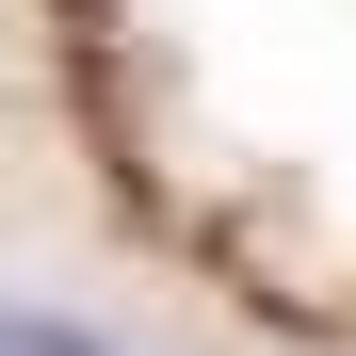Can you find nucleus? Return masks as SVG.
I'll return each mask as SVG.
<instances>
[{
  "label": "nucleus",
  "instance_id": "f257e3e1",
  "mask_svg": "<svg viewBox=\"0 0 356 356\" xmlns=\"http://www.w3.org/2000/svg\"><path fill=\"white\" fill-rule=\"evenodd\" d=\"M33 356H97V340H65V324H33Z\"/></svg>",
  "mask_w": 356,
  "mask_h": 356
},
{
  "label": "nucleus",
  "instance_id": "f03ea898",
  "mask_svg": "<svg viewBox=\"0 0 356 356\" xmlns=\"http://www.w3.org/2000/svg\"><path fill=\"white\" fill-rule=\"evenodd\" d=\"M0 356H33V324H17V308H0Z\"/></svg>",
  "mask_w": 356,
  "mask_h": 356
}]
</instances>
